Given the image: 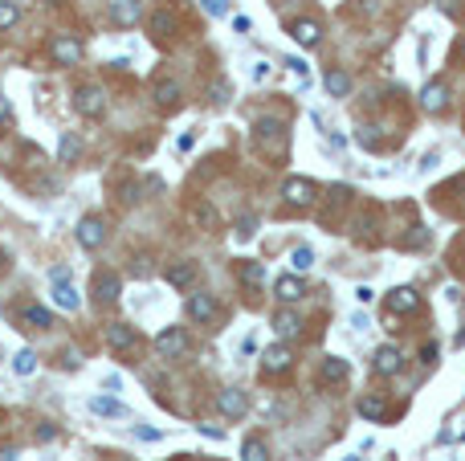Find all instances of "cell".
I'll use <instances>...</instances> for the list:
<instances>
[{"label": "cell", "mask_w": 465, "mask_h": 461, "mask_svg": "<svg viewBox=\"0 0 465 461\" xmlns=\"http://www.w3.org/2000/svg\"><path fill=\"white\" fill-rule=\"evenodd\" d=\"M253 139H257V148L269 151V155H282L286 151V127L278 118H262V123L253 127Z\"/></svg>", "instance_id": "obj_1"}, {"label": "cell", "mask_w": 465, "mask_h": 461, "mask_svg": "<svg viewBox=\"0 0 465 461\" xmlns=\"http://www.w3.org/2000/svg\"><path fill=\"white\" fill-rule=\"evenodd\" d=\"M74 111L82 118H102V111H106L102 86H78V90H74Z\"/></svg>", "instance_id": "obj_2"}, {"label": "cell", "mask_w": 465, "mask_h": 461, "mask_svg": "<svg viewBox=\"0 0 465 461\" xmlns=\"http://www.w3.org/2000/svg\"><path fill=\"white\" fill-rule=\"evenodd\" d=\"M282 196H286V204H294V209H306V204L318 196V188L306 180V176H290V180H286V188H282Z\"/></svg>", "instance_id": "obj_3"}, {"label": "cell", "mask_w": 465, "mask_h": 461, "mask_svg": "<svg viewBox=\"0 0 465 461\" xmlns=\"http://www.w3.org/2000/svg\"><path fill=\"white\" fill-rule=\"evenodd\" d=\"M155 351H159V355H167V360H176V355H184V351H188V335H184L180 327H164L159 335H155Z\"/></svg>", "instance_id": "obj_4"}, {"label": "cell", "mask_w": 465, "mask_h": 461, "mask_svg": "<svg viewBox=\"0 0 465 461\" xmlns=\"http://www.w3.org/2000/svg\"><path fill=\"white\" fill-rule=\"evenodd\" d=\"M50 57L57 62V66H78V57H82L78 37H53L50 41Z\"/></svg>", "instance_id": "obj_5"}, {"label": "cell", "mask_w": 465, "mask_h": 461, "mask_svg": "<svg viewBox=\"0 0 465 461\" xmlns=\"http://www.w3.org/2000/svg\"><path fill=\"white\" fill-rule=\"evenodd\" d=\"M118 294H123V278L118 274H94V302H102V306H111V302H118Z\"/></svg>", "instance_id": "obj_6"}, {"label": "cell", "mask_w": 465, "mask_h": 461, "mask_svg": "<svg viewBox=\"0 0 465 461\" xmlns=\"http://www.w3.org/2000/svg\"><path fill=\"white\" fill-rule=\"evenodd\" d=\"M106 241V225H102V216H82V225H78V245L82 249H99Z\"/></svg>", "instance_id": "obj_7"}, {"label": "cell", "mask_w": 465, "mask_h": 461, "mask_svg": "<svg viewBox=\"0 0 465 461\" xmlns=\"http://www.w3.org/2000/svg\"><path fill=\"white\" fill-rule=\"evenodd\" d=\"M106 343H111V351H131L139 343V335H135L131 323H111L106 327Z\"/></svg>", "instance_id": "obj_8"}, {"label": "cell", "mask_w": 465, "mask_h": 461, "mask_svg": "<svg viewBox=\"0 0 465 461\" xmlns=\"http://www.w3.org/2000/svg\"><path fill=\"white\" fill-rule=\"evenodd\" d=\"M216 404H220V412H225L229 421L245 416V409H250V400H245V392H241V388H225V392L216 396Z\"/></svg>", "instance_id": "obj_9"}, {"label": "cell", "mask_w": 465, "mask_h": 461, "mask_svg": "<svg viewBox=\"0 0 465 461\" xmlns=\"http://www.w3.org/2000/svg\"><path fill=\"white\" fill-rule=\"evenodd\" d=\"M196 274H200V265L196 262H176V265H167V286H176V290H188L192 282H196Z\"/></svg>", "instance_id": "obj_10"}, {"label": "cell", "mask_w": 465, "mask_h": 461, "mask_svg": "<svg viewBox=\"0 0 465 461\" xmlns=\"http://www.w3.org/2000/svg\"><path fill=\"white\" fill-rule=\"evenodd\" d=\"M188 318H196V323H213L216 318V298L213 294H188Z\"/></svg>", "instance_id": "obj_11"}, {"label": "cell", "mask_w": 465, "mask_h": 461, "mask_svg": "<svg viewBox=\"0 0 465 461\" xmlns=\"http://www.w3.org/2000/svg\"><path fill=\"white\" fill-rule=\"evenodd\" d=\"M347 376H351V363L339 360V355H331V360L318 363V379H323V384H343Z\"/></svg>", "instance_id": "obj_12"}, {"label": "cell", "mask_w": 465, "mask_h": 461, "mask_svg": "<svg viewBox=\"0 0 465 461\" xmlns=\"http://www.w3.org/2000/svg\"><path fill=\"white\" fill-rule=\"evenodd\" d=\"M139 13H143V4H139V0H111V21H115V25H123V29H127V25H135V21H139Z\"/></svg>", "instance_id": "obj_13"}, {"label": "cell", "mask_w": 465, "mask_h": 461, "mask_svg": "<svg viewBox=\"0 0 465 461\" xmlns=\"http://www.w3.org/2000/svg\"><path fill=\"white\" fill-rule=\"evenodd\" d=\"M151 99L159 102V106H180V86H176V78H155Z\"/></svg>", "instance_id": "obj_14"}, {"label": "cell", "mask_w": 465, "mask_h": 461, "mask_svg": "<svg viewBox=\"0 0 465 461\" xmlns=\"http://www.w3.org/2000/svg\"><path fill=\"white\" fill-rule=\"evenodd\" d=\"M290 37H294L298 45H306V50H315L318 41H323V29H318L315 21H294V25H290Z\"/></svg>", "instance_id": "obj_15"}, {"label": "cell", "mask_w": 465, "mask_h": 461, "mask_svg": "<svg viewBox=\"0 0 465 461\" xmlns=\"http://www.w3.org/2000/svg\"><path fill=\"white\" fill-rule=\"evenodd\" d=\"M383 306H388V311H396V314L416 311V290H413V286H400V290H392V294L383 298Z\"/></svg>", "instance_id": "obj_16"}, {"label": "cell", "mask_w": 465, "mask_h": 461, "mask_svg": "<svg viewBox=\"0 0 465 461\" xmlns=\"http://www.w3.org/2000/svg\"><path fill=\"white\" fill-rule=\"evenodd\" d=\"M400 351L396 347H380V351H376V363H371V367H376V372H380V376H396L400 372Z\"/></svg>", "instance_id": "obj_17"}, {"label": "cell", "mask_w": 465, "mask_h": 461, "mask_svg": "<svg viewBox=\"0 0 465 461\" xmlns=\"http://www.w3.org/2000/svg\"><path fill=\"white\" fill-rule=\"evenodd\" d=\"M274 331L282 335V339H298L302 335V318L294 311H282V314H274Z\"/></svg>", "instance_id": "obj_18"}, {"label": "cell", "mask_w": 465, "mask_h": 461, "mask_svg": "<svg viewBox=\"0 0 465 461\" xmlns=\"http://www.w3.org/2000/svg\"><path fill=\"white\" fill-rule=\"evenodd\" d=\"M90 412H99V416H127V404L115 400V396H90Z\"/></svg>", "instance_id": "obj_19"}, {"label": "cell", "mask_w": 465, "mask_h": 461, "mask_svg": "<svg viewBox=\"0 0 465 461\" xmlns=\"http://www.w3.org/2000/svg\"><path fill=\"white\" fill-rule=\"evenodd\" d=\"M290 363H294V355H290V347H269L266 351V360H262V367H266V372H286V367H290Z\"/></svg>", "instance_id": "obj_20"}, {"label": "cell", "mask_w": 465, "mask_h": 461, "mask_svg": "<svg viewBox=\"0 0 465 461\" xmlns=\"http://www.w3.org/2000/svg\"><path fill=\"white\" fill-rule=\"evenodd\" d=\"M327 90H331V99H347L351 94V74L347 70H327Z\"/></svg>", "instance_id": "obj_21"}, {"label": "cell", "mask_w": 465, "mask_h": 461, "mask_svg": "<svg viewBox=\"0 0 465 461\" xmlns=\"http://www.w3.org/2000/svg\"><path fill=\"white\" fill-rule=\"evenodd\" d=\"M445 99H449L445 82H429V86H425V94H420V106H425V111H441Z\"/></svg>", "instance_id": "obj_22"}, {"label": "cell", "mask_w": 465, "mask_h": 461, "mask_svg": "<svg viewBox=\"0 0 465 461\" xmlns=\"http://www.w3.org/2000/svg\"><path fill=\"white\" fill-rule=\"evenodd\" d=\"M21 323L33 327V331H45V327H53V314L45 311V306H25V311H21Z\"/></svg>", "instance_id": "obj_23"}, {"label": "cell", "mask_w": 465, "mask_h": 461, "mask_svg": "<svg viewBox=\"0 0 465 461\" xmlns=\"http://www.w3.org/2000/svg\"><path fill=\"white\" fill-rule=\"evenodd\" d=\"M53 306L62 311H78V290L69 282H53Z\"/></svg>", "instance_id": "obj_24"}, {"label": "cell", "mask_w": 465, "mask_h": 461, "mask_svg": "<svg viewBox=\"0 0 465 461\" xmlns=\"http://www.w3.org/2000/svg\"><path fill=\"white\" fill-rule=\"evenodd\" d=\"M151 33H155V37H172V33H176V13H172V9L151 13Z\"/></svg>", "instance_id": "obj_25"}, {"label": "cell", "mask_w": 465, "mask_h": 461, "mask_svg": "<svg viewBox=\"0 0 465 461\" xmlns=\"http://www.w3.org/2000/svg\"><path fill=\"white\" fill-rule=\"evenodd\" d=\"M274 294L282 298V302H298L306 290H302V282H298V278H278V282H274Z\"/></svg>", "instance_id": "obj_26"}, {"label": "cell", "mask_w": 465, "mask_h": 461, "mask_svg": "<svg viewBox=\"0 0 465 461\" xmlns=\"http://www.w3.org/2000/svg\"><path fill=\"white\" fill-rule=\"evenodd\" d=\"M78 151H82L78 135L66 131V135H62V143H57V164H74V160H78Z\"/></svg>", "instance_id": "obj_27"}, {"label": "cell", "mask_w": 465, "mask_h": 461, "mask_svg": "<svg viewBox=\"0 0 465 461\" xmlns=\"http://www.w3.org/2000/svg\"><path fill=\"white\" fill-rule=\"evenodd\" d=\"M241 461H269V449L262 437H250L245 441V449H241Z\"/></svg>", "instance_id": "obj_28"}, {"label": "cell", "mask_w": 465, "mask_h": 461, "mask_svg": "<svg viewBox=\"0 0 465 461\" xmlns=\"http://www.w3.org/2000/svg\"><path fill=\"white\" fill-rule=\"evenodd\" d=\"M192 221H196V225H200L204 233L216 229V213L208 209V204H204V200H200V204H192Z\"/></svg>", "instance_id": "obj_29"}, {"label": "cell", "mask_w": 465, "mask_h": 461, "mask_svg": "<svg viewBox=\"0 0 465 461\" xmlns=\"http://www.w3.org/2000/svg\"><path fill=\"white\" fill-rule=\"evenodd\" d=\"M241 282H245V286H262V282H266V270L257 262H245L241 265Z\"/></svg>", "instance_id": "obj_30"}, {"label": "cell", "mask_w": 465, "mask_h": 461, "mask_svg": "<svg viewBox=\"0 0 465 461\" xmlns=\"http://www.w3.org/2000/svg\"><path fill=\"white\" fill-rule=\"evenodd\" d=\"M13 367H17V376H33V372H37V355H33V351H17Z\"/></svg>", "instance_id": "obj_31"}, {"label": "cell", "mask_w": 465, "mask_h": 461, "mask_svg": "<svg viewBox=\"0 0 465 461\" xmlns=\"http://www.w3.org/2000/svg\"><path fill=\"white\" fill-rule=\"evenodd\" d=\"M359 412H364L367 421H383V400H376V396H364V400H359Z\"/></svg>", "instance_id": "obj_32"}, {"label": "cell", "mask_w": 465, "mask_h": 461, "mask_svg": "<svg viewBox=\"0 0 465 461\" xmlns=\"http://www.w3.org/2000/svg\"><path fill=\"white\" fill-rule=\"evenodd\" d=\"M21 17V9L13 4V0H0V29H13Z\"/></svg>", "instance_id": "obj_33"}, {"label": "cell", "mask_w": 465, "mask_h": 461, "mask_svg": "<svg viewBox=\"0 0 465 461\" xmlns=\"http://www.w3.org/2000/svg\"><path fill=\"white\" fill-rule=\"evenodd\" d=\"M290 265H294V270L302 274V270H310V265H315V253H310L306 245H298L294 253H290Z\"/></svg>", "instance_id": "obj_34"}, {"label": "cell", "mask_w": 465, "mask_h": 461, "mask_svg": "<svg viewBox=\"0 0 465 461\" xmlns=\"http://www.w3.org/2000/svg\"><path fill=\"white\" fill-rule=\"evenodd\" d=\"M253 233H257V216H241L237 221V241H250Z\"/></svg>", "instance_id": "obj_35"}, {"label": "cell", "mask_w": 465, "mask_h": 461, "mask_svg": "<svg viewBox=\"0 0 465 461\" xmlns=\"http://www.w3.org/2000/svg\"><path fill=\"white\" fill-rule=\"evenodd\" d=\"M131 433H135V441H159V437H164L159 428H143V425H135Z\"/></svg>", "instance_id": "obj_36"}, {"label": "cell", "mask_w": 465, "mask_h": 461, "mask_svg": "<svg viewBox=\"0 0 465 461\" xmlns=\"http://www.w3.org/2000/svg\"><path fill=\"white\" fill-rule=\"evenodd\" d=\"M0 127H13V102L0 94Z\"/></svg>", "instance_id": "obj_37"}, {"label": "cell", "mask_w": 465, "mask_h": 461, "mask_svg": "<svg viewBox=\"0 0 465 461\" xmlns=\"http://www.w3.org/2000/svg\"><path fill=\"white\" fill-rule=\"evenodd\" d=\"M441 4V13H449V17H461V0H437Z\"/></svg>", "instance_id": "obj_38"}, {"label": "cell", "mask_w": 465, "mask_h": 461, "mask_svg": "<svg viewBox=\"0 0 465 461\" xmlns=\"http://www.w3.org/2000/svg\"><path fill=\"white\" fill-rule=\"evenodd\" d=\"M269 78V66L266 62H253V82H266Z\"/></svg>", "instance_id": "obj_39"}, {"label": "cell", "mask_w": 465, "mask_h": 461, "mask_svg": "<svg viewBox=\"0 0 465 461\" xmlns=\"http://www.w3.org/2000/svg\"><path fill=\"white\" fill-rule=\"evenodd\" d=\"M53 437H57V428H53V425H41V428H37V441H41V445L53 441Z\"/></svg>", "instance_id": "obj_40"}, {"label": "cell", "mask_w": 465, "mask_h": 461, "mask_svg": "<svg viewBox=\"0 0 465 461\" xmlns=\"http://www.w3.org/2000/svg\"><path fill=\"white\" fill-rule=\"evenodd\" d=\"M204 13H213V17H220V13H225V0H204Z\"/></svg>", "instance_id": "obj_41"}, {"label": "cell", "mask_w": 465, "mask_h": 461, "mask_svg": "<svg viewBox=\"0 0 465 461\" xmlns=\"http://www.w3.org/2000/svg\"><path fill=\"white\" fill-rule=\"evenodd\" d=\"M286 66L294 70V74H298V78H302V74H306V62H302V57H290V62H286Z\"/></svg>", "instance_id": "obj_42"}, {"label": "cell", "mask_w": 465, "mask_h": 461, "mask_svg": "<svg viewBox=\"0 0 465 461\" xmlns=\"http://www.w3.org/2000/svg\"><path fill=\"white\" fill-rule=\"evenodd\" d=\"M225 94H229V86L216 82V86H213V102H225Z\"/></svg>", "instance_id": "obj_43"}, {"label": "cell", "mask_w": 465, "mask_h": 461, "mask_svg": "<svg viewBox=\"0 0 465 461\" xmlns=\"http://www.w3.org/2000/svg\"><path fill=\"white\" fill-rule=\"evenodd\" d=\"M232 29L237 33H250V17H232Z\"/></svg>", "instance_id": "obj_44"}, {"label": "cell", "mask_w": 465, "mask_h": 461, "mask_svg": "<svg viewBox=\"0 0 465 461\" xmlns=\"http://www.w3.org/2000/svg\"><path fill=\"white\" fill-rule=\"evenodd\" d=\"M50 278H53V282H69V270H66V265H57V270H53Z\"/></svg>", "instance_id": "obj_45"}, {"label": "cell", "mask_w": 465, "mask_h": 461, "mask_svg": "<svg viewBox=\"0 0 465 461\" xmlns=\"http://www.w3.org/2000/svg\"><path fill=\"white\" fill-rule=\"evenodd\" d=\"M0 461H17V449H0Z\"/></svg>", "instance_id": "obj_46"}, {"label": "cell", "mask_w": 465, "mask_h": 461, "mask_svg": "<svg viewBox=\"0 0 465 461\" xmlns=\"http://www.w3.org/2000/svg\"><path fill=\"white\" fill-rule=\"evenodd\" d=\"M461 57H465V37H461Z\"/></svg>", "instance_id": "obj_47"}, {"label": "cell", "mask_w": 465, "mask_h": 461, "mask_svg": "<svg viewBox=\"0 0 465 461\" xmlns=\"http://www.w3.org/2000/svg\"><path fill=\"white\" fill-rule=\"evenodd\" d=\"M347 461H359V457H347Z\"/></svg>", "instance_id": "obj_48"}]
</instances>
